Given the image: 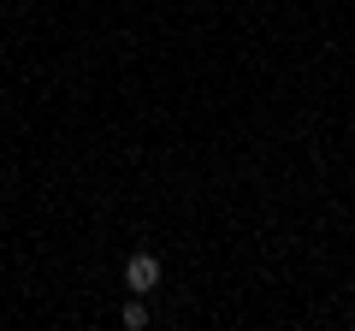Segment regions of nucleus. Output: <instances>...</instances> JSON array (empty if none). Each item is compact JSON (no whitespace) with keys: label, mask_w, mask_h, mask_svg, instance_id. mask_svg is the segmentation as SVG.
<instances>
[{"label":"nucleus","mask_w":355,"mask_h":331,"mask_svg":"<svg viewBox=\"0 0 355 331\" xmlns=\"http://www.w3.org/2000/svg\"><path fill=\"white\" fill-rule=\"evenodd\" d=\"M142 325H148V307L130 296V302H125V331H142Z\"/></svg>","instance_id":"nucleus-2"},{"label":"nucleus","mask_w":355,"mask_h":331,"mask_svg":"<svg viewBox=\"0 0 355 331\" xmlns=\"http://www.w3.org/2000/svg\"><path fill=\"white\" fill-rule=\"evenodd\" d=\"M125 284H130V296H148L154 284H160V260L154 255H130L125 260Z\"/></svg>","instance_id":"nucleus-1"}]
</instances>
